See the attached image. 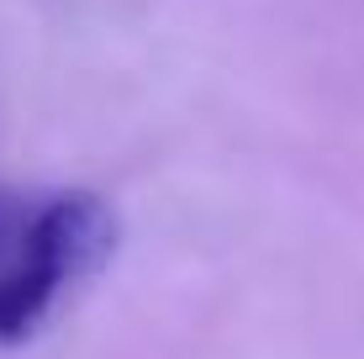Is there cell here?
Returning <instances> with one entry per match:
<instances>
[{
	"instance_id": "1",
	"label": "cell",
	"mask_w": 364,
	"mask_h": 359,
	"mask_svg": "<svg viewBox=\"0 0 364 359\" xmlns=\"http://www.w3.org/2000/svg\"><path fill=\"white\" fill-rule=\"evenodd\" d=\"M111 254L117 212L106 195L0 180V349L27 343Z\"/></svg>"
}]
</instances>
